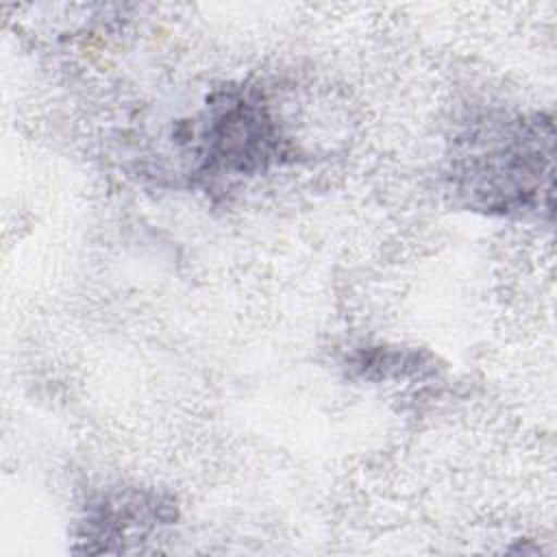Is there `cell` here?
I'll use <instances>...</instances> for the list:
<instances>
[{
  "mask_svg": "<svg viewBox=\"0 0 557 557\" xmlns=\"http://www.w3.org/2000/svg\"><path fill=\"white\" fill-rule=\"evenodd\" d=\"M507 135L487 146V150H474L463 170V176H470V191L487 196V207H509L513 200L524 202L542 172L537 128L513 126L507 128Z\"/></svg>",
  "mask_w": 557,
  "mask_h": 557,
  "instance_id": "6da1fadb",
  "label": "cell"
},
{
  "mask_svg": "<svg viewBox=\"0 0 557 557\" xmlns=\"http://www.w3.org/2000/svg\"><path fill=\"white\" fill-rule=\"evenodd\" d=\"M211 144L215 159H226L231 168L259 165L270 150L265 120L255 109H228L218 115Z\"/></svg>",
  "mask_w": 557,
  "mask_h": 557,
  "instance_id": "7a4b0ae2",
  "label": "cell"
}]
</instances>
